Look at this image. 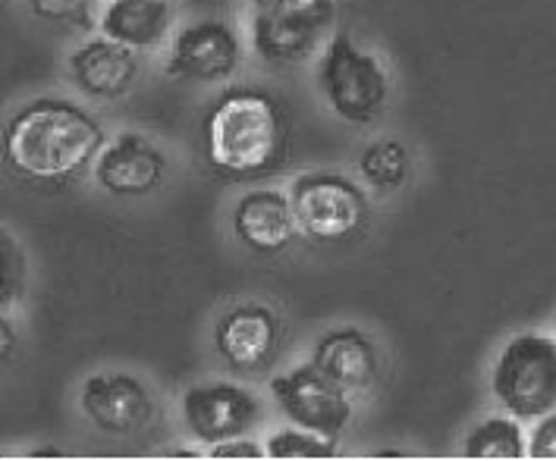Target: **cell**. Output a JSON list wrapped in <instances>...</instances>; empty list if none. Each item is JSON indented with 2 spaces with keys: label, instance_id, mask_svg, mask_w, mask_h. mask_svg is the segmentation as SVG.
Returning a JSON list of instances; mask_svg holds the SVG:
<instances>
[{
  "label": "cell",
  "instance_id": "8",
  "mask_svg": "<svg viewBox=\"0 0 556 461\" xmlns=\"http://www.w3.org/2000/svg\"><path fill=\"white\" fill-rule=\"evenodd\" d=\"M258 399L236 383H205L182 396V424L202 446H217L255 427Z\"/></svg>",
  "mask_w": 556,
  "mask_h": 461
},
{
  "label": "cell",
  "instance_id": "23",
  "mask_svg": "<svg viewBox=\"0 0 556 461\" xmlns=\"http://www.w3.org/2000/svg\"><path fill=\"white\" fill-rule=\"evenodd\" d=\"M31 459H38V456H51V459H60L58 449H51V446H45V449H35V452H29Z\"/></svg>",
  "mask_w": 556,
  "mask_h": 461
},
{
  "label": "cell",
  "instance_id": "4",
  "mask_svg": "<svg viewBox=\"0 0 556 461\" xmlns=\"http://www.w3.org/2000/svg\"><path fill=\"white\" fill-rule=\"evenodd\" d=\"M491 389L513 418L534 421L556 408V340L522 333L500 351Z\"/></svg>",
  "mask_w": 556,
  "mask_h": 461
},
{
  "label": "cell",
  "instance_id": "5",
  "mask_svg": "<svg viewBox=\"0 0 556 461\" xmlns=\"http://www.w3.org/2000/svg\"><path fill=\"white\" fill-rule=\"evenodd\" d=\"M337 23L333 0H255L252 44L267 63H302Z\"/></svg>",
  "mask_w": 556,
  "mask_h": 461
},
{
  "label": "cell",
  "instance_id": "15",
  "mask_svg": "<svg viewBox=\"0 0 556 461\" xmlns=\"http://www.w3.org/2000/svg\"><path fill=\"white\" fill-rule=\"evenodd\" d=\"M312 361L346 393H365L378 380L381 368L375 343L355 326H343L321 336L312 351Z\"/></svg>",
  "mask_w": 556,
  "mask_h": 461
},
{
  "label": "cell",
  "instance_id": "19",
  "mask_svg": "<svg viewBox=\"0 0 556 461\" xmlns=\"http://www.w3.org/2000/svg\"><path fill=\"white\" fill-rule=\"evenodd\" d=\"M267 459L277 461H293V459H333L337 456V439L321 436L305 427H293V431H280L274 436H267L264 443Z\"/></svg>",
  "mask_w": 556,
  "mask_h": 461
},
{
  "label": "cell",
  "instance_id": "14",
  "mask_svg": "<svg viewBox=\"0 0 556 461\" xmlns=\"http://www.w3.org/2000/svg\"><path fill=\"white\" fill-rule=\"evenodd\" d=\"M295 214L290 195L274 192V189H255L242 195L233 210V232L236 239L258 252V255H277L293 242Z\"/></svg>",
  "mask_w": 556,
  "mask_h": 461
},
{
  "label": "cell",
  "instance_id": "17",
  "mask_svg": "<svg viewBox=\"0 0 556 461\" xmlns=\"http://www.w3.org/2000/svg\"><path fill=\"white\" fill-rule=\"evenodd\" d=\"M519 418H484L475 424L463 439V456L466 459H526L528 446L522 427L516 424Z\"/></svg>",
  "mask_w": 556,
  "mask_h": 461
},
{
  "label": "cell",
  "instance_id": "13",
  "mask_svg": "<svg viewBox=\"0 0 556 461\" xmlns=\"http://www.w3.org/2000/svg\"><path fill=\"white\" fill-rule=\"evenodd\" d=\"M70 76L94 101H119L139 79V57L132 48L101 35L70 54Z\"/></svg>",
  "mask_w": 556,
  "mask_h": 461
},
{
  "label": "cell",
  "instance_id": "21",
  "mask_svg": "<svg viewBox=\"0 0 556 461\" xmlns=\"http://www.w3.org/2000/svg\"><path fill=\"white\" fill-rule=\"evenodd\" d=\"M528 456L538 461L556 459V411L544 414L541 424L534 427L531 439H528Z\"/></svg>",
  "mask_w": 556,
  "mask_h": 461
},
{
  "label": "cell",
  "instance_id": "12",
  "mask_svg": "<svg viewBox=\"0 0 556 461\" xmlns=\"http://www.w3.org/2000/svg\"><path fill=\"white\" fill-rule=\"evenodd\" d=\"M280 343V320L264 305H239L214 326V348L233 371L264 368Z\"/></svg>",
  "mask_w": 556,
  "mask_h": 461
},
{
  "label": "cell",
  "instance_id": "2",
  "mask_svg": "<svg viewBox=\"0 0 556 461\" xmlns=\"http://www.w3.org/2000/svg\"><path fill=\"white\" fill-rule=\"evenodd\" d=\"M207 164L230 179L274 174L290 148V123L280 101L262 88H230L202 123Z\"/></svg>",
  "mask_w": 556,
  "mask_h": 461
},
{
  "label": "cell",
  "instance_id": "10",
  "mask_svg": "<svg viewBox=\"0 0 556 461\" xmlns=\"http://www.w3.org/2000/svg\"><path fill=\"white\" fill-rule=\"evenodd\" d=\"M79 405L88 421L111 436H129L142 431L154 414V402L146 383L123 371H101L88 376L83 383Z\"/></svg>",
  "mask_w": 556,
  "mask_h": 461
},
{
  "label": "cell",
  "instance_id": "9",
  "mask_svg": "<svg viewBox=\"0 0 556 461\" xmlns=\"http://www.w3.org/2000/svg\"><path fill=\"white\" fill-rule=\"evenodd\" d=\"M242 66V41L220 20H199L176 35L167 76L189 82H224Z\"/></svg>",
  "mask_w": 556,
  "mask_h": 461
},
{
  "label": "cell",
  "instance_id": "22",
  "mask_svg": "<svg viewBox=\"0 0 556 461\" xmlns=\"http://www.w3.org/2000/svg\"><path fill=\"white\" fill-rule=\"evenodd\" d=\"M264 456H267V449H262L252 439H242V436L211 446V459H264Z\"/></svg>",
  "mask_w": 556,
  "mask_h": 461
},
{
  "label": "cell",
  "instance_id": "6",
  "mask_svg": "<svg viewBox=\"0 0 556 461\" xmlns=\"http://www.w3.org/2000/svg\"><path fill=\"white\" fill-rule=\"evenodd\" d=\"M290 202L299 230L315 242H346L368 223L365 192L340 174L308 170L290 185Z\"/></svg>",
  "mask_w": 556,
  "mask_h": 461
},
{
  "label": "cell",
  "instance_id": "3",
  "mask_svg": "<svg viewBox=\"0 0 556 461\" xmlns=\"http://www.w3.org/2000/svg\"><path fill=\"white\" fill-rule=\"evenodd\" d=\"M318 88L327 107L350 126L378 119L390 101V76L371 51H362L350 31L327 38L318 60Z\"/></svg>",
  "mask_w": 556,
  "mask_h": 461
},
{
  "label": "cell",
  "instance_id": "20",
  "mask_svg": "<svg viewBox=\"0 0 556 461\" xmlns=\"http://www.w3.org/2000/svg\"><path fill=\"white\" fill-rule=\"evenodd\" d=\"M31 13L45 23L54 26H76V29H91V0H29Z\"/></svg>",
  "mask_w": 556,
  "mask_h": 461
},
{
  "label": "cell",
  "instance_id": "18",
  "mask_svg": "<svg viewBox=\"0 0 556 461\" xmlns=\"http://www.w3.org/2000/svg\"><path fill=\"white\" fill-rule=\"evenodd\" d=\"M358 170L365 176V182L378 192H390L400 189L409 176V154L406 148L393 139H381V142L368 144L358 157Z\"/></svg>",
  "mask_w": 556,
  "mask_h": 461
},
{
  "label": "cell",
  "instance_id": "7",
  "mask_svg": "<svg viewBox=\"0 0 556 461\" xmlns=\"http://www.w3.org/2000/svg\"><path fill=\"white\" fill-rule=\"evenodd\" d=\"M270 396L295 427L321 433L330 439H340V433L350 427V393L337 386L315 361L299 364L290 374L274 376Z\"/></svg>",
  "mask_w": 556,
  "mask_h": 461
},
{
  "label": "cell",
  "instance_id": "16",
  "mask_svg": "<svg viewBox=\"0 0 556 461\" xmlns=\"http://www.w3.org/2000/svg\"><path fill=\"white\" fill-rule=\"evenodd\" d=\"M98 26L132 51H157L174 26V7L170 0H111Z\"/></svg>",
  "mask_w": 556,
  "mask_h": 461
},
{
  "label": "cell",
  "instance_id": "1",
  "mask_svg": "<svg viewBox=\"0 0 556 461\" xmlns=\"http://www.w3.org/2000/svg\"><path fill=\"white\" fill-rule=\"evenodd\" d=\"M104 151L94 116L63 98H38L7 119L3 161L35 182H66Z\"/></svg>",
  "mask_w": 556,
  "mask_h": 461
},
{
  "label": "cell",
  "instance_id": "11",
  "mask_svg": "<svg viewBox=\"0 0 556 461\" xmlns=\"http://www.w3.org/2000/svg\"><path fill=\"white\" fill-rule=\"evenodd\" d=\"M167 174V157L139 132H123L94 161V179L117 199H142L154 192Z\"/></svg>",
  "mask_w": 556,
  "mask_h": 461
}]
</instances>
